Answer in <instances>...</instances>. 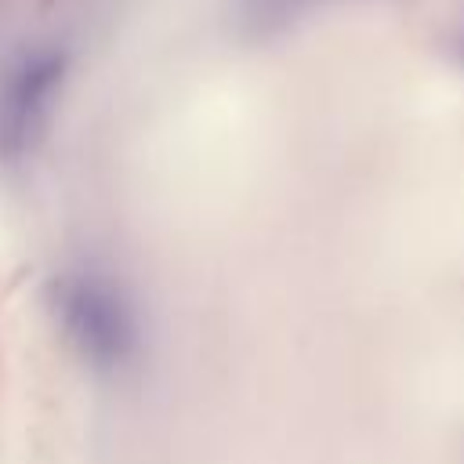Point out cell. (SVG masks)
<instances>
[{"mask_svg": "<svg viewBox=\"0 0 464 464\" xmlns=\"http://www.w3.org/2000/svg\"><path fill=\"white\" fill-rule=\"evenodd\" d=\"M62 83V54L58 51H29L22 54L0 80V156L18 160L33 149L51 98Z\"/></svg>", "mask_w": 464, "mask_h": 464, "instance_id": "obj_1", "label": "cell"}, {"mask_svg": "<svg viewBox=\"0 0 464 464\" xmlns=\"http://www.w3.org/2000/svg\"><path fill=\"white\" fill-rule=\"evenodd\" d=\"M58 312L72 334V341L102 359V362H116L127 355L130 348V319L127 308L120 304V297H112V290L98 279L76 276L65 279L58 290Z\"/></svg>", "mask_w": 464, "mask_h": 464, "instance_id": "obj_2", "label": "cell"}]
</instances>
